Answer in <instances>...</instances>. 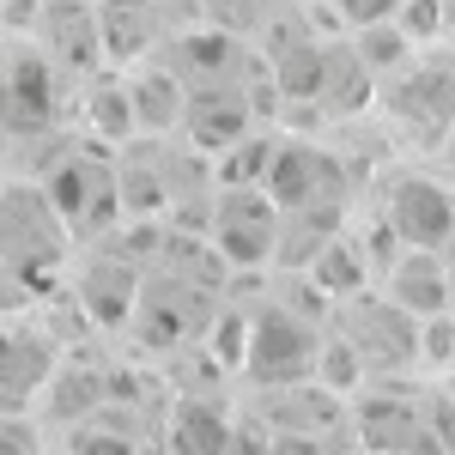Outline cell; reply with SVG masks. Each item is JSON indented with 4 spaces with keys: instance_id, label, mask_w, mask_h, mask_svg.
Instances as JSON below:
<instances>
[{
    "instance_id": "1",
    "label": "cell",
    "mask_w": 455,
    "mask_h": 455,
    "mask_svg": "<svg viewBox=\"0 0 455 455\" xmlns=\"http://www.w3.org/2000/svg\"><path fill=\"white\" fill-rule=\"evenodd\" d=\"M43 231H73L43 188H6V274L25 285H49L68 267V243H43Z\"/></svg>"
},
{
    "instance_id": "2",
    "label": "cell",
    "mask_w": 455,
    "mask_h": 455,
    "mask_svg": "<svg viewBox=\"0 0 455 455\" xmlns=\"http://www.w3.org/2000/svg\"><path fill=\"white\" fill-rule=\"evenodd\" d=\"M249 371L261 377V383H298V377H310L315 358H322V347H315L310 322L298 310H280V304H267V310L255 315V334H249Z\"/></svg>"
},
{
    "instance_id": "3",
    "label": "cell",
    "mask_w": 455,
    "mask_h": 455,
    "mask_svg": "<svg viewBox=\"0 0 455 455\" xmlns=\"http://www.w3.org/2000/svg\"><path fill=\"white\" fill-rule=\"evenodd\" d=\"M383 219L407 249L455 243V195L443 188V182L419 176V171L395 176V188H388V201H383Z\"/></svg>"
},
{
    "instance_id": "4",
    "label": "cell",
    "mask_w": 455,
    "mask_h": 455,
    "mask_svg": "<svg viewBox=\"0 0 455 455\" xmlns=\"http://www.w3.org/2000/svg\"><path fill=\"white\" fill-rule=\"evenodd\" d=\"M55 116V61L36 55V49H19L6 55V128H43Z\"/></svg>"
},
{
    "instance_id": "5",
    "label": "cell",
    "mask_w": 455,
    "mask_h": 455,
    "mask_svg": "<svg viewBox=\"0 0 455 455\" xmlns=\"http://www.w3.org/2000/svg\"><path fill=\"white\" fill-rule=\"evenodd\" d=\"M388 298L395 310H407L413 322H437L450 310V267L431 255V249H407L388 274Z\"/></svg>"
},
{
    "instance_id": "6",
    "label": "cell",
    "mask_w": 455,
    "mask_h": 455,
    "mask_svg": "<svg viewBox=\"0 0 455 455\" xmlns=\"http://www.w3.org/2000/svg\"><path fill=\"white\" fill-rule=\"evenodd\" d=\"M171 443L176 455H231V425H225V413H212V407H182L171 419Z\"/></svg>"
},
{
    "instance_id": "7",
    "label": "cell",
    "mask_w": 455,
    "mask_h": 455,
    "mask_svg": "<svg viewBox=\"0 0 455 455\" xmlns=\"http://www.w3.org/2000/svg\"><path fill=\"white\" fill-rule=\"evenodd\" d=\"M334 6L347 12V25H364L371 31V25H388V12H401L407 0H334Z\"/></svg>"
},
{
    "instance_id": "8",
    "label": "cell",
    "mask_w": 455,
    "mask_h": 455,
    "mask_svg": "<svg viewBox=\"0 0 455 455\" xmlns=\"http://www.w3.org/2000/svg\"><path fill=\"white\" fill-rule=\"evenodd\" d=\"M73 455H134V443L116 437V431H79L73 437Z\"/></svg>"
},
{
    "instance_id": "9",
    "label": "cell",
    "mask_w": 455,
    "mask_h": 455,
    "mask_svg": "<svg viewBox=\"0 0 455 455\" xmlns=\"http://www.w3.org/2000/svg\"><path fill=\"white\" fill-rule=\"evenodd\" d=\"M274 455H322L310 443V437H280V443H274Z\"/></svg>"
}]
</instances>
